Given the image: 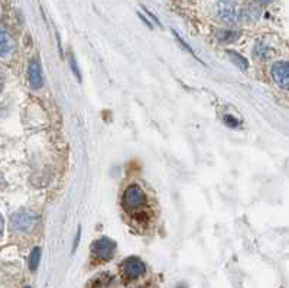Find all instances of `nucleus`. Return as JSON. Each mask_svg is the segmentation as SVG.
<instances>
[{
  "label": "nucleus",
  "instance_id": "nucleus-13",
  "mask_svg": "<svg viewBox=\"0 0 289 288\" xmlns=\"http://www.w3.org/2000/svg\"><path fill=\"white\" fill-rule=\"evenodd\" d=\"M254 55H256L257 58L263 60V58H266V57L269 55V49L265 45H262V44H257V46L254 48Z\"/></svg>",
  "mask_w": 289,
  "mask_h": 288
},
{
  "label": "nucleus",
  "instance_id": "nucleus-18",
  "mask_svg": "<svg viewBox=\"0 0 289 288\" xmlns=\"http://www.w3.org/2000/svg\"><path fill=\"white\" fill-rule=\"evenodd\" d=\"M140 288H149V287H148V285H143V287H140Z\"/></svg>",
  "mask_w": 289,
  "mask_h": 288
},
{
  "label": "nucleus",
  "instance_id": "nucleus-6",
  "mask_svg": "<svg viewBox=\"0 0 289 288\" xmlns=\"http://www.w3.org/2000/svg\"><path fill=\"white\" fill-rule=\"evenodd\" d=\"M272 78L283 89L289 87V63L288 61H276L272 65Z\"/></svg>",
  "mask_w": 289,
  "mask_h": 288
},
{
  "label": "nucleus",
  "instance_id": "nucleus-4",
  "mask_svg": "<svg viewBox=\"0 0 289 288\" xmlns=\"http://www.w3.org/2000/svg\"><path fill=\"white\" fill-rule=\"evenodd\" d=\"M90 252L91 256L96 261H110L114 256V252H116V243L113 242L111 239H108V238H100V239L93 242Z\"/></svg>",
  "mask_w": 289,
  "mask_h": 288
},
{
  "label": "nucleus",
  "instance_id": "nucleus-19",
  "mask_svg": "<svg viewBox=\"0 0 289 288\" xmlns=\"http://www.w3.org/2000/svg\"><path fill=\"white\" fill-rule=\"evenodd\" d=\"M25 288H31V287H25Z\"/></svg>",
  "mask_w": 289,
  "mask_h": 288
},
{
  "label": "nucleus",
  "instance_id": "nucleus-7",
  "mask_svg": "<svg viewBox=\"0 0 289 288\" xmlns=\"http://www.w3.org/2000/svg\"><path fill=\"white\" fill-rule=\"evenodd\" d=\"M27 77H29V84L34 90H39L44 86V74H42V67L38 60H32L27 67Z\"/></svg>",
  "mask_w": 289,
  "mask_h": 288
},
{
  "label": "nucleus",
  "instance_id": "nucleus-14",
  "mask_svg": "<svg viewBox=\"0 0 289 288\" xmlns=\"http://www.w3.org/2000/svg\"><path fill=\"white\" fill-rule=\"evenodd\" d=\"M70 67H71L72 72H74V75L77 77V80L81 81V74L78 71V67H77V63H75V58L74 57H70Z\"/></svg>",
  "mask_w": 289,
  "mask_h": 288
},
{
  "label": "nucleus",
  "instance_id": "nucleus-15",
  "mask_svg": "<svg viewBox=\"0 0 289 288\" xmlns=\"http://www.w3.org/2000/svg\"><path fill=\"white\" fill-rule=\"evenodd\" d=\"M80 238H81V229L78 227V232H77V234H75V239H74V243H72V252H75V249L78 248Z\"/></svg>",
  "mask_w": 289,
  "mask_h": 288
},
{
  "label": "nucleus",
  "instance_id": "nucleus-1",
  "mask_svg": "<svg viewBox=\"0 0 289 288\" xmlns=\"http://www.w3.org/2000/svg\"><path fill=\"white\" fill-rule=\"evenodd\" d=\"M122 206L125 208L127 215L133 219H140L142 216H146V208H148V197L142 187L132 184L129 186L122 197Z\"/></svg>",
  "mask_w": 289,
  "mask_h": 288
},
{
  "label": "nucleus",
  "instance_id": "nucleus-16",
  "mask_svg": "<svg viewBox=\"0 0 289 288\" xmlns=\"http://www.w3.org/2000/svg\"><path fill=\"white\" fill-rule=\"evenodd\" d=\"M224 120H226V123L228 125V126H232V127L239 126V122H237V120H236L233 116H226V119H224Z\"/></svg>",
  "mask_w": 289,
  "mask_h": 288
},
{
  "label": "nucleus",
  "instance_id": "nucleus-10",
  "mask_svg": "<svg viewBox=\"0 0 289 288\" xmlns=\"http://www.w3.org/2000/svg\"><path fill=\"white\" fill-rule=\"evenodd\" d=\"M41 256H42V252H41V248H34V251L29 255V261H27V265H29V270L32 272H35L39 267V262H41Z\"/></svg>",
  "mask_w": 289,
  "mask_h": 288
},
{
  "label": "nucleus",
  "instance_id": "nucleus-3",
  "mask_svg": "<svg viewBox=\"0 0 289 288\" xmlns=\"http://www.w3.org/2000/svg\"><path fill=\"white\" fill-rule=\"evenodd\" d=\"M39 216L29 210H19L10 217V229L18 234L31 233L38 225Z\"/></svg>",
  "mask_w": 289,
  "mask_h": 288
},
{
  "label": "nucleus",
  "instance_id": "nucleus-17",
  "mask_svg": "<svg viewBox=\"0 0 289 288\" xmlns=\"http://www.w3.org/2000/svg\"><path fill=\"white\" fill-rule=\"evenodd\" d=\"M254 2L262 3V5H268V3H271V2H273V0H254Z\"/></svg>",
  "mask_w": 289,
  "mask_h": 288
},
{
  "label": "nucleus",
  "instance_id": "nucleus-8",
  "mask_svg": "<svg viewBox=\"0 0 289 288\" xmlns=\"http://www.w3.org/2000/svg\"><path fill=\"white\" fill-rule=\"evenodd\" d=\"M0 48H2V57L8 58L10 55L15 53L16 44L13 41V38L8 34L6 28H2V38H0Z\"/></svg>",
  "mask_w": 289,
  "mask_h": 288
},
{
  "label": "nucleus",
  "instance_id": "nucleus-2",
  "mask_svg": "<svg viewBox=\"0 0 289 288\" xmlns=\"http://www.w3.org/2000/svg\"><path fill=\"white\" fill-rule=\"evenodd\" d=\"M216 16L223 23L236 27L242 22L244 10L235 0H220L216 3Z\"/></svg>",
  "mask_w": 289,
  "mask_h": 288
},
{
  "label": "nucleus",
  "instance_id": "nucleus-12",
  "mask_svg": "<svg viewBox=\"0 0 289 288\" xmlns=\"http://www.w3.org/2000/svg\"><path fill=\"white\" fill-rule=\"evenodd\" d=\"M239 38V34L237 32H233V31H218L217 32V39L221 41V42H233Z\"/></svg>",
  "mask_w": 289,
  "mask_h": 288
},
{
  "label": "nucleus",
  "instance_id": "nucleus-5",
  "mask_svg": "<svg viewBox=\"0 0 289 288\" xmlns=\"http://www.w3.org/2000/svg\"><path fill=\"white\" fill-rule=\"evenodd\" d=\"M120 271L122 275L126 281H135V279L140 278L146 272V265L142 259L136 258V256H130L120 265Z\"/></svg>",
  "mask_w": 289,
  "mask_h": 288
},
{
  "label": "nucleus",
  "instance_id": "nucleus-9",
  "mask_svg": "<svg viewBox=\"0 0 289 288\" xmlns=\"http://www.w3.org/2000/svg\"><path fill=\"white\" fill-rule=\"evenodd\" d=\"M91 288H118V284H116V279L113 278L111 275L103 274V275H100L99 278H96Z\"/></svg>",
  "mask_w": 289,
  "mask_h": 288
},
{
  "label": "nucleus",
  "instance_id": "nucleus-11",
  "mask_svg": "<svg viewBox=\"0 0 289 288\" xmlns=\"http://www.w3.org/2000/svg\"><path fill=\"white\" fill-rule=\"evenodd\" d=\"M227 55L230 57V60H232L242 71H246V70L249 68V63H247V60L244 58L243 55L237 54L235 51H227Z\"/></svg>",
  "mask_w": 289,
  "mask_h": 288
}]
</instances>
